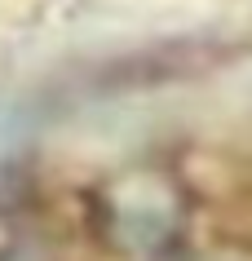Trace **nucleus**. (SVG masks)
Masks as SVG:
<instances>
[]
</instances>
